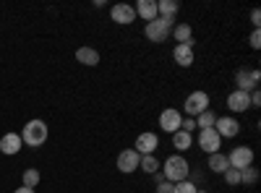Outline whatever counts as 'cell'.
Wrapping results in <instances>:
<instances>
[{
	"mask_svg": "<svg viewBox=\"0 0 261 193\" xmlns=\"http://www.w3.org/2000/svg\"><path fill=\"white\" fill-rule=\"evenodd\" d=\"M188 175H191V164L186 162L183 154H172L165 159V180L180 183V180H188Z\"/></svg>",
	"mask_w": 261,
	"mask_h": 193,
	"instance_id": "cell-1",
	"label": "cell"
},
{
	"mask_svg": "<svg viewBox=\"0 0 261 193\" xmlns=\"http://www.w3.org/2000/svg\"><path fill=\"white\" fill-rule=\"evenodd\" d=\"M18 136H21V141H24L27 146H34L37 149V146H42V144L47 141V123L45 120H29Z\"/></svg>",
	"mask_w": 261,
	"mask_h": 193,
	"instance_id": "cell-2",
	"label": "cell"
},
{
	"mask_svg": "<svg viewBox=\"0 0 261 193\" xmlns=\"http://www.w3.org/2000/svg\"><path fill=\"white\" fill-rule=\"evenodd\" d=\"M172 26H175V18H165V16H157L154 21H149L144 34L149 42H165L172 32Z\"/></svg>",
	"mask_w": 261,
	"mask_h": 193,
	"instance_id": "cell-3",
	"label": "cell"
},
{
	"mask_svg": "<svg viewBox=\"0 0 261 193\" xmlns=\"http://www.w3.org/2000/svg\"><path fill=\"white\" fill-rule=\"evenodd\" d=\"M227 164L232 170H246L253 164V149L251 146H235L232 152L227 154Z\"/></svg>",
	"mask_w": 261,
	"mask_h": 193,
	"instance_id": "cell-4",
	"label": "cell"
},
{
	"mask_svg": "<svg viewBox=\"0 0 261 193\" xmlns=\"http://www.w3.org/2000/svg\"><path fill=\"white\" fill-rule=\"evenodd\" d=\"M258 81H261L258 68H241V71L235 73V84H238V89H241V92H253V89H258Z\"/></svg>",
	"mask_w": 261,
	"mask_h": 193,
	"instance_id": "cell-5",
	"label": "cell"
},
{
	"mask_svg": "<svg viewBox=\"0 0 261 193\" xmlns=\"http://www.w3.org/2000/svg\"><path fill=\"white\" fill-rule=\"evenodd\" d=\"M183 107H186V113L193 115V118L201 115L204 110H209V94H206V92H191Z\"/></svg>",
	"mask_w": 261,
	"mask_h": 193,
	"instance_id": "cell-6",
	"label": "cell"
},
{
	"mask_svg": "<svg viewBox=\"0 0 261 193\" xmlns=\"http://www.w3.org/2000/svg\"><path fill=\"white\" fill-rule=\"evenodd\" d=\"M139 162H141V154L136 152V149H125V152L118 154V170H120V173H125V175L136 173Z\"/></svg>",
	"mask_w": 261,
	"mask_h": 193,
	"instance_id": "cell-7",
	"label": "cell"
},
{
	"mask_svg": "<svg viewBox=\"0 0 261 193\" xmlns=\"http://www.w3.org/2000/svg\"><path fill=\"white\" fill-rule=\"evenodd\" d=\"M180 123H183V115L175 110V107H167V110H162V115H160V125H162V131L175 133V131H180Z\"/></svg>",
	"mask_w": 261,
	"mask_h": 193,
	"instance_id": "cell-8",
	"label": "cell"
},
{
	"mask_svg": "<svg viewBox=\"0 0 261 193\" xmlns=\"http://www.w3.org/2000/svg\"><path fill=\"white\" fill-rule=\"evenodd\" d=\"M214 131L220 133V139H235L238 133H241V123H238L235 118H217Z\"/></svg>",
	"mask_w": 261,
	"mask_h": 193,
	"instance_id": "cell-9",
	"label": "cell"
},
{
	"mask_svg": "<svg viewBox=\"0 0 261 193\" xmlns=\"http://www.w3.org/2000/svg\"><path fill=\"white\" fill-rule=\"evenodd\" d=\"M110 18L115 21V24H120V26H128V24H134V21H136V11H134V6L118 3V6L110 8Z\"/></svg>",
	"mask_w": 261,
	"mask_h": 193,
	"instance_id": "cell-10",
	"label": "cell"
},
{
	"mask_svg": "<svg viewBox=\"0 0 261 193\" xmlns=\"http://www.w3.org/2000/svg\"><path fill=\"white\" fill-rule=\"evenodd\" d=\"M220 144H222V139H220V133H217L214 128H204V131L199 133V146L204 149L206 154L220 152Z\"/></svg>",
	"mask_w": 261,
	"mask_h": 193,
	"instance_id": "cell-11",
	"label": "cell"
},
{
	"mask_svg": "<svg viewBox=\"0 0 261 193\" xmlns=\"http://www.w3.org/2000/svg\"><path fill=\"white\" fill-rule=\"evenodd\" d=\"M160 146V139H157V133H151V131H146V133H141L139 139H136V144H134V149L141 154V157H146V154H154V149Z\"/></svg>",
	"mask_w": 261,
	"mask_h": 193,
	"instance_id": "cell-12",
	"label": "cell"
},
{
	"mask_svg": "<svg viewBox=\"0 0 261 193\" xmlns=\"http://www.w3.org/2000/svg\"><path fill=\"white\" fill-rule=\"evenodd\" d=\"M227 107H230L232 113H246L248 107H251V97H248V92H241V89L230 92V94H227Z\"/></svg>",
	"mask_w": 261,
	"mask_h": 193,
	"instance_id": "cell-13",
	"label": "cell"
},
{
	"mask_svg": "<svg viewBox=\"0 0 261 193\" xmlns=\"http://www.w3.org/2000/svg\"><path fill=\"white\" fill-rule=\"evenodd\" d=\"M21 146H24V141H21L18 133H6L3 139H0V152L8 154V157H11V154H18Z\"/></svg>",
	"mask_w": 261,
	"mask_h": 193,
	"instance_id": "cell-14",
	"label": "cell"
},
{
	"mask_svg": "<svg viewBox=\"0 0 261 193\" xmlns=\"http://www.w3.org/2000/svg\"><path fill=\"white\" fill-rule=\"evenodd\" d=\"M134 11L144 21H154L157 18V0H139V3L134 6Z\"/></svg>",
	"mask_w": 261,
	"mask_h": 193,
	"instance_id": "cell-15",
	"label": "cell"
},
{
	"mask_svg": "<svg viewBox=\"0 0 261 193\" xmlns=\"http://www.w3.org/2000/svg\"><path fill=\"white\" fill-rule=\"evenodd\" d=\"M172 58H175L178 66L191 68V66H193V47H191V45H175V50H172Z\"/></svg>",
	"mask_w": 261,
	"mask_h": 193,
	"instance_id": "cell-16",
	"label": "cell"
},
{
	"mask_svg": "<svg viewBox=\"0 0 261 193\" xmlns=\"http://www.w3.org/2000/svg\"><path fill=\"white\" fill-rule=\"evenodd\" d=\"M170 34L178 39V45H191V47H193V29H191L188 24H183V21L172 26V32H170Z\"/></svg>",
	"mask_w": 261,
	"mask_h": 193,
	"instance_id": "cell-17",
	"label": "cell"
},
{
	"mask_svg": "<svg viewBox=\"0 0 261 193\" xmlns=\"http://www.w3.org/2000/svg\"><path fill=\"white\" fill-rule=\"evenodd\" d=\"M76 60L81 63V66H99V52L94 47H79L76 50Z\"/></svg>",
	"mask_w": 261,
	"mask_h": 193,
	"instance_id": "cell-18",
	"label": "cell"
},
{
	"mask_svg": "<svg viewBox=\"0 0 261 193\" xmlns=\"http://www.w3.org/2000/svg\"><path fill=\"white\" fill-rule=\"evenodd\" d=\"M230 164H227V154H222V152H214V154H209V170L212 173H225Z\"/></svg>",
	"mask_w": 261,
	"mask_h": 193,
	"instance_id": "cell-19",
	"label": "cell"
},
{
	"mask_svg": "<svg viewBox=\"0 0 261 193\" xmlns=\"http://www.w3.org/2000/svg\"><path fill=\"white\" fill-rule=\"evenodd\" d=\"M157 16L175 18L178 16V3H175V0H160V3H157Z\"/></svg>",
	"mask_w": 261,
	"mask_h": 193,
	"instance_id": "cell-20",
	"label": "cell"
},
{
	"mask_svg": "<svg viewBox=\"0 0 261 193\" xmlns=\"http://www.w3.org/2000/svg\"><path fill=\"white\" fill-rule=\"evenodd\" d=\"M191 144H193V136L191 133H186V131H175V133H172V146H175L178 152L191 149Z\"/></svg>",
	"mask_w": 261,
	"mask_h": 193,
	"instance_id": "cell-21",
	"label": "cell"
},
{
	"mask_svg": "<svg viewBox=\"0 0 261 193\" xmlns=\"http://www.w3.org/2000/svg\"><path fill=\"white\" fill-rule=\"evenodd\" d=\"M139 167L144 170V173H149V175H154V173H160V162L154 159V154H146V157H141V162H139Z\"/></svg>",
	"mask_w": 261,
	"mask_h": 193,
	"instance_id": "cell-22",
	"label": "cell"
},
{
	"mask_svg": "<svg viewBox=\"0 0 261 193\" xmlns=\"http://www.w3.org/2000/svg\"><path fill=\"white\" fill-rule=\"evenodd\" d=\"M241 183L243 185H256L258 183V170L251 164V167H246V170H241Z\"/></svg>",
	"mask_w": 261,
	"mask_h": 193,
	"instance_id": "cell-23",
	"label": "cell"
},
{
	"mask_svg": "<svg viewBox=\"0 0 261 193\" xmlns=\"http://www.w3.org/2000/svg\"><path fill=\"white\" fill-rule=\"evenodd\" d=\"M21 178H24V188H37V185H39V180H42V175L37 173L34 167L24 170V175H21Z\"/></svg>",
	"mask_w": 261,
	"mask_h": 193,
	"instance_id": "cell-24",
	"label": "cell"
},
{
	"mask_svg": "<svg viewBox=\"0 0 261 193\" xmlns=\"http://www.w3.org/2000/svg\"><path fill=\"white\" fill-rule=\"evenodd\" d=\"M214 120H217V115L212 110H204L201 115H196V125H199L201 131H204V128H214Z\"/></svg>",
	"mask_w": 261,
	"mask_h": 193,
	"instance_id": "cell-25",
	"label": "cell"
},
{
	"mask_svg": "<svg viewBox=\"0 0 261 193\" xmlns=\"http://www.w3.org/2000/svg\"><path fill=\"white\" fill-rule=\"evenodd\" d=\"M172 193H199V185H193L191 180H180V183H175Z\"/></svg>",
	"mask_w": 261,
	"mask_h": 193,
	"instance_id": "cell-26",
	"label": "cell"
},
{
	"mask_svg": "<svg viewBox=\"0 0 261 193\" xmlns=\"http://www.w3.org/2000/svg\"><path fill=\"white\" fill-rule=\"evenodd\" d=\"M222 175H225L227 185H241V170H232V167H227Z\"/></svg>",
	"mask_w": 261,
	"mask_h": 193,
	"instance_id": "cell-27",
	"label": "cell"
},
{
	"mask_svg": "<svg viewBox=\"0 0 261 193\" xmlns=\"http://www.w3.org/2000/svg\"><path fill=\"white\" fill-rule=\"evenodd\" d=\"M248 45H251L253 50H258V47H261V32H258V29H253V32H251V37H248Z\"/></svg>",
	"mask_w": 261,
	"mask_h": 193,
	"instance_id": "cell-28",
	"label": "cell"
},
{
	"mask_svg": "<svg viewBox=\"0 0 261 193\" xmlns=\"http://www.w3.org/2000/svg\"><path fill=\"white\" fill-rule=\"evenodd\" d=\"M172 188H175V183H170V180H162L157 185V193H172Z\"/></svg>",
	"mask_w": 261,
	"mask_h": 193,
	"instance_id": "cell-29",
	"label": "cell"
},
{
	"mask_svg": "<svg viewBox=\"0 0 261 193\" xmlns=\"http://www.w3.org/2000/svg\"><path fill=\"white\" fill-rule=\"evenodd\" d=\"M251 24H253V29H258V24H261V11L258 8L251 11Z\"/></svg>",
	"mask_w": 261,
	"mask_h": 193,
	"instance_id": "cell-30",
	"label": "cell"
},
{
	"mask_svg": "<svg viewBox=\"0 0 261 193\" xmlns=\"http://www.w3.org/2000/svg\"><path fill=\"white\" fill-rule=\"evenodd\" d=\"M13 193H34V188H24V185H21V188H16Z\"/></svg>",
	"mask_w": 261,
	"mask_h": 193,
	"instance_id": "cell-31",
	"label": "cell"
}]
</instances>
